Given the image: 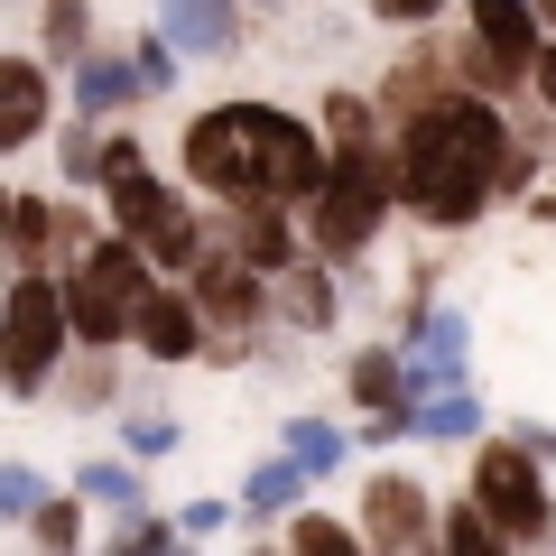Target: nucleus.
Listing matches in <instances>:
<instances>
[{
	"mask_svg": "<svg viewBox=\"0 0 556 556\" xmlns=\"http://www.w3.org/2000/svg\"><path fill=\"white\" fill-rule=\"evenodd\" d=\"M269 316L298 325V334H325V325H334V269H325L316 251H306L298 269H278L269 278Z\"/></svg>",
	"mask_w": 556,
	"mask_h": 556,
	"instance_id": "nucleus-13",
	"label": "nucleus"
},
{
	"mask_svg": "<svg viewBox=\"0 0 556 556\" xmlns=\"http://www.w3.org/2000/svg\"><path fill=\"white\" fill-rule=\"evenodd\" d=\"M75 492H84V501H112V510H130V501H139V473H130V464H84Z\"/></svg>",
	"mask_w": 556,
	"mask_h": 556,
	"instance_id": "nucleus-28",
	"label": "nucleus"
},
{
	"mask_svg": "<svg viewBox=\"0 0 556 556\" xmlns=\"http://www.w3.org/2000/svg\"><path fill=\"white\" fill-rule=\"evenodd\" d=\"M75 399H84V408H102V399H112V362H84V371H75Z\"/></svg>",
	"mask_w": 556,
	"mask_h": 556,
	"instance_id": "nucleus-33",
	"label": "nucleus"
},
{
	"mask_svg": "<svg viewBox=\"0 0 556 556\" xmlns=\"http://www.w3.org/2000/svg\"><path fill=\"white\" fill-rule=\"evenodd\" d=\"M353 408L362 417H390V408H408V390H417V371H408V353H390V343H371V353H353Z\"/></svg>",
	"mask_w": 556,
	"mask_h": 556,
	"instance_id": "nucleus-17",
	"label": "nucleus"
},
{
	"mask_svg": "<svg viewBox=\"0 0 556 556\" xmlns=\"http://www.w3.org/2000/svg\"><path fill=\"white\" fill-rule=\"evenodd\" d=\"M408 371H417V390H455V371H464V316L455 306H427V316H417Z\"/></svg>",
	"mask_w": 556,
	"mask_h": 556,
	"instance_id": "nucleus-16",
	"label": "nucleus"
},
{
	"mask_svg": "<svg viewBox=\"0 0 556 556\" xmlns=\"http://www.w3.org/2000/svg\"><path fill=\"white\" fill-rule=\"evenodd\" d=\"M298 482H306V464H260V473H251V492H241V501H251V510L269 519V510H288V501H298Z\"/></svg>",
	"mask_w": 556,
	"mask_h": 556,
	"instance_id": "nucleus-27",
	"label": "nucleus"
},
{
	"mask_svg": "<svg viewBox=\"0 0 556 556\" xmlns=\"http://www.w3.org/2000/svg\"><path fill=\"white\" fill-rule=\"evenodd\" d=\"M371 20H390V28H427V20H445V0H371Z\"/></svg>",
	"mask_w": 556,
	"mask_h": 556,
	"instance_id": "nucleus-32",
	"label": "nucleus"
},
{
	"mask_svg": "<svg viewBox=\"0 0 556 556\" xmlns=\"http://www.w3.org/2000/svg\"><path fill=\"white\" fill-rule=\"evenodd\" d=\"M130 65L149 75V93H167V84H177V47H167V38H139V47H130Z\"/></svg>",
	"mask_w": 556,
	"mask_h": 556,
	"instance_id": "nucleus-31",
	"label": "nucleus"
},
{
	"mask_svg": "<svg viewBox=\"0 0 556 556\" xmlns=\"http://www.w3.org/2000/svg\"><path fill=\"white\" fill-rule=\"evenodd\" d=\"M325 139H334V149H380L371 93H325Z\"/></svg>",
	"mask_w": 556,
	"mask_h": 556,
	"instance_id": "nucleus-22",
	"label": "nucleus"
},
{
	"mask_svg": "<svg viewBox=\"0 0 556 556\" xmlns=\"http://www.w3.org/2000/svg\"><path fill=\"white\" fill-rule=\"evenodd\" d=\"M288 464L334 473V464H343V427H325V417H288Z\"/></svg>",
	"mask_w": 556,
	"mask_h": 556,
	"instance_id": "nucleus-24",
	"label": "nucleus"
},
{
	"mask_svg": "<svg viewBox=\"0 0 556 556\" xmlns=\"http://www.w3.org/2000/svg\"><path fill=\"white\" fill-rule=\"evenodd\" d=\"M288 556H371L343 519H325V510H298V529H288Z\"/></svg>",
	"mask_w": 556,
	"mask_h": 556,
	"instance_id": "nucleus-23",
	"label": "nucleus"
},
{
	"mask_svg": "<svg viewBox=\"0 0 556 556\" xmlns=\"http://www.w3.org/2000/svg\"><path fill=\"white\" fill-rule=\"evenodd\" d=\"M38 38H47V56H56V65H84V47H93V0H47Z\"/></svg>",
	"mask_w": 556,
	"mask_h": 556,
	"instance_id": "nucleus-21",
	"label": "nucleus"
},
{
	"mask_svg": "<svg viewBox=\"0 0 556 556\" xmlns=\"http://www.w3.org/2000/svg\"><path fill=\"white\" fill-rule=\"evenodd\" d=\"M112 556H177V529H167V519H130V529L112 538Z\"/></svg>",
	"mask_w": 556,
	"mask_h": 556,
	"instance_id": "nucleus-30",
	"label": "nucleus"
},
{
	"mask_svg": "<svg viewBox=\"0 0 556 556\" xmlns=\"http://www.w3.org/2000/svg\"><path fill=\"white\" fill-rule=\"evenodd\" d=\"M65 343H75V316H65V278L20 269L10 298H0V371H10V399H38L56 380Z\"/></svg>",
	"mask_w": 556,
	"mask_h": 556,
	"instance_id": "nucleus-6",
	"label": "nucleus"
},
{
	"mask_svg": "<svg viewBox=\"0 0 556 556\" xmlns=\"http://www.w3.org/2000/svg\"><path fill=\"white\" fill-rule=\"evenodd\" d=\"M186 298L204 306V325H214V334H223V325L241 334V325L269 316V278H260L251 260H232V251H204V269L186 278Z\"/></svg>",
	"mask_w": 556,
	"mask_h": 556,
	"instance_id": "nucleus-10",
	"label": "nucleus"
},
{
	"mask_svg": "<svg viewBox=\"0 0 556 556\" xmlns=\"http://www.w3.org/2000/svg\"><path fill=\"white\" fill-rule=\"evenodd\" d=\"M28 547L38 556H75L84 547V501H47V510L28 519Z\"/></svg>",
	"mask_w": 556,
	"mask_h": 556,
	"instance_id": "nucleus-25",
	"label": "nucleus"
},
{
	"mask_svg": "<svg viewBox=\"0 0 556 556\" xmlns=\"http://www.w3.org/2000/svg\"><path fill=\"white\" fill-rule=\"evenodd\" d=\"M159 38L177 56H232L241 47V0H159Z\"/></svg>",
	"mask_w": 556,
	"mask_h": 556,
	"instance_id": "nucleus-12",
	"label": "nucleus"
},
{
	"mask_svg": "<svg viewBox=\"0 0 556 556\" xmlns=\"http://www.w3.org/2000/svg\"><path fill=\"white\" fill-rule=\"evenodd\" d=\"M529 177L538 167H529V149H510L492 93H464L427 121H399V204L417 223H437V232L473 223L492 195H529Z\"/></svg>",
	"mask_w": 556,
	"mask_h": 556,
	"instance_id": "nucleus-2",
	"label": "nucleus"
},
{
	"mask_svg": "<svg viewBox=\"0 0 556 556\" xmlns=\"http://www.w3.org/2000/svg\"><path fill=\"white\" fill-rule=\"evenodd\" d=\"M538 20H547V28H556V0H538Z\"/></svg>",
	"mask_w": 556,
	"mask_h": 556,
	"instance_id": "nucleus-37",
	"label": "nucleus"
},
{
	"mask_svg": "<svg viewBox=\"0 0 556 556\" xmlns=\"http://www.w3.org/2000/svg\"><path fill=\"white\" fill-rule=\"evenodd\" d=\"M159 260L139 251L130 232H102L93 251L65 269V316H75V343L84 353H112V343H139V316L159 298Z\"/></svg>",
	"mask_w": 556,
	"mask_h": 556,
	"instance_id": "nucleus-4",
	"label": "nucleus"
},
{
	"mask_svg": "<svg viewBox=\"0 0 556 556\" xmlns=\"http://www.w3.org/2000/svg\"><path fill=\"white\" fill-rule=\"evenodd\" d=\"M0 510H10V519H38L47 510V482L28 473V464H0Z\"/></svg>",
	"mask_w": 556,
	"mask_h": 556,
	"instance_id": "nucleus-29",
	"label": "nucleus"
},
{
	"mask_svg": "<svg viewBox=\"0 0 556 556\" xmlns=\"http://www.w3.org/2000/svg\"><path fill=\"white\" fill-rule=\"evenodd\" d=\"M139 93H149V75H139V65H121V56H84V65H75V112H84V121L130 112Z\"/></svg>",
	"mask_w": 556,
	"mask_h": 556,
	"instance_id": "nucleus-18",
	"label": "nucleus"
},
{
	"mask_svg": "<svg viewBox=\"0 0 556 556\" xmlns=\"http://www.w3.org/2000/svg\"><path fill=\"white\" fill-rule=\"evenodd\" d=\"M251 556H288V547H251Z\"/></svg>",
	"mask_w": 556,
	"mask_h": 556,
	"instance_id": "nucleus-38",
	"label": "nucleus"
},
{
	"mask_svg": "<svg viewBox=\"0 0 556 556\" xmlns=\"http://www.w3.org/2000/svg\"><path fill=\"white\" fill-rule=\"evenodd\" d=\"M38 130H47V65L38 56H10V65H0V149L20 159Z\"/></svg>",
	"mask_w": 556,
	"mask_h": 556,
	"instance_id": "nucleus-14",
	"label": "nucleus"
},
{
	"mask_svg": "<svg viewBox=\"0 0 556 556\" xmlns=\"http://www.w3.org/2000/svg\"><path fill=\"white\" fill-rule=\"evenodd\" d=\"M473 427H482L473 390H437V399H417V437H473Z\"/></svg>",
	"mask_w": 556,
	"mask_h": 556,
	"instance_id": "nucleus-26",
	"label": "nucleus"
},
{
	"mask_svg": "<svg viewBox=\"0 0 556 556\" xmlns=\"http://www.w3.org/2000/svg\"><path fill=\"white\" fill-rule=\"evenodd\" d=\"M130 445H139V455H167V445H177V427H167V417H130Z\"/></svg>",
	"mask_w": 556,
	"mask_h": 556,
	"instance_id": "nucleus-34",
	"label": "nucleus"
},
{
	"mask_svg": "<svg viewBox=\"0 0 556 556\" xmlns=\"http://www.w3.org/2000/svg\"><path fill=\"white\" fill-rule=\"evenodd\" d=\"M214 241L232 260H251L260 278L298 269V223H288V204H214Z\"/></svg>",
	"mask_w": 556,
	"mask_h": 556,
	"instance_id": "nucleus-9",
	"label": "nucleus"
},
{
	"mask_svg": "<svg viewBox=\"0 0 556 556\" xmlns=\"http://www.w3.org/2000/svg\"><path fill=\"white\" fill-rule=\"evenodd\" d=\"M473 501H482V510H492L501 529L519 538V547L556 529V501H547V464H538V455H529L519 437H492V445L473 455Z\"/></svg>",
	"mask_w": 556,
	"mask_h": 556,
	"instance_id": "nucleus-7",
	"label": "nucleus"
},
{
	"mask_svg": "<svg viewBox=\"0 0 556 556\" xmlns=\"http://www.w3.org/2000/svg\"><path fill=\"white\" fill-rule=\"evenodd\" d=\"M390 204H399V149H334V177H325V195L306 204V241H316V260H325V269L371 260Z\"/></svg>",
	"mask_w": 556,
	"mask_h": 556,
	"instance_id": "nucleus-5",
	"label": "nucleus"
},
{
	"mask_svg": "<svg viewBox=\"0 0 556 556\" xmlns=\"http://www.w3.org/2000/svg\"><path fill=\"white\" fill-rule=\"evenodd\" d=\"M510 437H519V445H529V455H538V464H556V437H547V427H510Z\"/></svg>",
	"mask_w": 556,
	"mask_h": 556,
	"instance_id": "nucleus-35",
	"label": "nucleus"
},
{
	"mask_svg": "<svg viewBox=\"0 0 556 556\" xmlns=\"http://www.w3.org/2000/svg\"><path fill=\"white\" fill-rule=\"evenodd\" d=\"M464 20H473V47L501 65V75H538L547 38H538V0H464Z\"/></svg>",
	"mask_w": 556,
	"mask_h": 556,
	"instance_id": "nucleus-11",
	"label": "nucleus"
},
{
	"mask_svg": "<svg viewBox=\"0 0 556 556\" xmlns=\"http://www.w3.org/2000/svg\"><path fill=\"white\" fill-rule=\"evenodd\" d=\"M362 538H371V556H445V519L408 473L362 482Z\"/></svg>",
	"mask_w": 556,
	"mask_h": 556,
	"instance_id": "nucleus-8",
	"label": "nucleus"
},
{
	"mask_svg": "<svg viewBox=\"0 0 556 556\" xmlns=\"http://www.w3.org/2000/svg\"><path fill=\"white\" fill-rule=\"evenodd\" d=\"M186 177L214 204H288V214H306L325 195V177H334V139L316 121L278 112V102H214V112L186 121Z\"/></svg>",
	"mask_w": 556,
	"mask_h": 556,
	"instance_id": "nucleus-1",
	"label": "nucleus"
},
{
	"mask_svg": "<svg viewBox=\"0 0 556 556\" xmlns=\"http://www.w3.org/2000/svg\"><path fill=\"white\" fill-rule=\"evenodd\" d=\"M529 84H538V102H547V112H556V47H547V56H538V75H529Z\"/></svg>",
	"mask_w": 556,
	"mask_h": 556,
	"instance_id": "nucleus-36",
	"label": "nucleus"
},
{
	"mask_svg": "<svg viewBox=\"0 0 556 556\" xmlns=\"http://www.w3.org/2000/svg\"><path fill=\"white\" fill-rule=\"evenodd\" d=\"M445 556H519V538L501 529L482 501H455V510H445Z\"/></svg>",
	"mask_w": 556,
	"mask_h": 556,
	"instance_id": "nucleus-20",
	"label": "nucleus"
},
{
	"mask_svg": "<svg viewBox=\"0 0 556 556\" xmlns=\"http://www.w3.org/2000/svg\"><path fill=\"white\" fill-rule=\"evenodd\" d=\"M10 260L20 269H56V204L47 195H10Z\"/></svg>",
	"mask_w": 556,
	"mask_h": 556,
	"instance_id": "nucleus-19",
	"label": "nucleus"
},
{
	"mask_svg": "<svg viewBox=\"0 0 556 556\" xmlns=\"http://www.w3.org/2000/svg\"><path fill=\"white\" fill-rule=\"evenodd\" d=\"M139 353H149V362H195L204 353V306L177 298V288H159L149 316H139Z\"/></svg>",
	"mask_w": 556,
	"mask_h": 556,
	"instance_id": "nucleus-15",
	"label": "nucleus"
},
{
	"mask_svg": "<svg viewBox=\"0 0 556 556\" xmlns=\"http://www.w3.org/2000/svg\"><path fill=\"white\" fill-rule=\"evenodd\" d=\"M102 195H112V232H130L159 269H186V278L204 269L214 223H204L167 177H149V159H139L130 139H102Z\"/></svg>",
	"mask_w": 556,
	"mask_h": 556,
	"instance_id": "nucleus-3",
	"label": "nucleus"
}]
</instances>
